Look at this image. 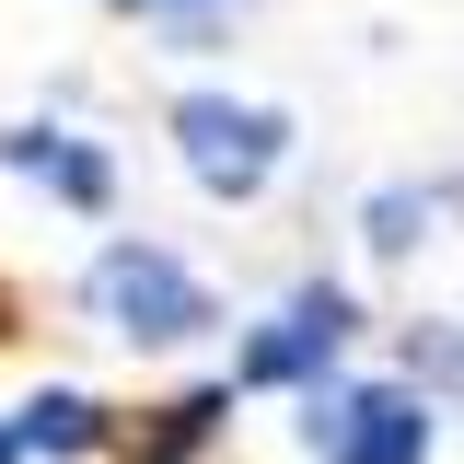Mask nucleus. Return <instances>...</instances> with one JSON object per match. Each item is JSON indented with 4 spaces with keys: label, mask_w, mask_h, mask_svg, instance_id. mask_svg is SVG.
<instances>
[{
    "label": "nucleus",
    "mask_w": 464,
    "mask_h": 464,
    "mask_svg": "<svg viewBox=\"0 0 464 464\" xmlns=\"http://www.w3.org/2000/svg\"><path fill=\"white\" fill-rule=\"evenodd\" d=\"M441 198H453V186H372V198H360V244H372V256H406V244H430Z\"/></svg>",
    "instance_id": "7"
},
{
    "label": "nucleus",
    "mask_w": 464,
    "mask_h": 464,
    "mask_svg": "<svg viewBox=\"0 0 464 464\" xmlns=\"http://www.w3.org/2000/svg\"><path fill=\"white\" fill-rule=\"evenodd\" d=\"M82 302H93L105 337H128V348H186V337H209V279H198L186 256H163V244H140V232H116L105 256L82 267Z\"/></svg>",
    "instance_id": "1"
},
{
    "label": "nucleus",
    "mask_w": 464,
    "mask_h": 464,
    "mask_svg": "<svg viewBox=\"0 0 464 464\" xmlns=\"http://www.w3.org/2000/svg\"><path fill=\"white\" fill-rule=\"evenodd\" d=\"M128 12H163V24H209V12H232V0H128Z\"/></svg>",
    "instance_id": "9"
},
{
    "label": "nucleus",
    "mask_w": 464,
    "mask_h": 464,
    "mask_svg": "<svg viewBox=\"0 0 464 464\" xmlns=\"http://www.w3.org/2000/svg\"><path fill=\"white\" fill-rule=\"evenodd\" d=\"M116 12H128V0H116Z\"/></svg>",
    "instance_id": "11"
},
{
    "label": "nucleus",
    "mask_w": 464,
    "mask_h": 464,
    "mask_svg": "<svg viewBox=\"0 0 464 464\" xmlns=\"http://www.w3.org/2000/svg\"><path fill=\"white\" fill-rule=\"evenodd\" d=\"M221 418H232V383H198V395H174V406H163V430H151V453H174V464H186L209 430H221Z\"/></svg>",
    "instance_id": "8"
},
{
    "label": "nucleus",
    "mask_w": 464,
    "mask_h": 464,
    "mask_svg": "<svg viewBox=\"0 0 464 464\" xmlns=\"http://www.w3.org/2000/svg\"><path fill=\"white\" fill-rule=\"evenodd\" d=\"M163 128H174V151H186V174H198V198H221V209L267 198V174L290 163V116L279 105H244V93H221V82L174 93Z\"/></svg>",
    "instance_id": "2"
},
{
    "label": "nucleus",
    "mask_w": 464,
    "mask_h": 464,
    "mask_svg": "<svg viewBox=\"0 0 464 464\" xmlns=\"http://www.w3.org/2000/svg\"><path fill=\"white\" fill-rule=\"evenodd\" d=\"M12 441H24V453H47V464H82L93 441H105V406L82 395V383H47V395L12 406Z\"/></svg>",
    "instance_id": "6"
},
{
    "label": "nucleus",
    "mask_w": 464,
    "mask_h": 464,
    "mask_svg": "<svg viewBox=\"0 0 464 464\" xmlns=\"http://www.w3.org/2000/svg\"><path fill=\"white\" fill-rule=\"evenodd\" d=\"M0 163L35 174L58 209H105V198H116V163L82 140V128H58V116H12V128H0Z\"/></svg>",
    "instance_id": "5"
},
{
    "label": "nucleus",
    "mask_w": 464,
    "mask_h": 464,
    "mask_svg": "<svg viewBox=\"0 0 464 464\" xmlns=\"http://www.w3.org/2000/svg\"><path fill=\"white\" fill-rule=\"evenodd\" d=\"M302 441L325 464H430L441 406H430V383H314L302 395Z\"/></svg>",
    "instance_id": "3"
},
{
    "label": "nucleus",
    "mask_w": 464,
    "mask_h": 464,
    "mask_svg": "<svg viewBox=\"0 0 464 464\" xmlns=\"http://www.w3.org/2000/svg\"><path fill=\"white\" fill-rule=\"evenodd\" d=\"M0 464H24V441H12V418H0Z\"/></svg>",
    "instance_id": "10"
},
{
    "label": "nucleus",
    "mask_w": 464,
    "mask_h": 464,
    "mask_svg": "<svg viewBox=\"0 0 464 464\" xmlns=\"http://www.w3.org/2000/svg\"><path fill=\"white\" fill-rule=\"evenodd\" d=\"M348 337H360V302H348V279H302L244 337V360H232V383H290V395H314V383H337Z\"/></svg>",
    "instance_id": "4"
}]
</instances>
